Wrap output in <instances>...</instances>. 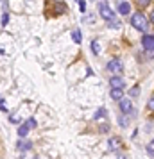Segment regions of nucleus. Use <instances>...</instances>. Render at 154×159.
Instances as JSON below:
<instances>
[{"instance_id": "1", "label": "nucleus", "mask_w": 154, "mask_h": 159, "mask_svg": "<svg viewBox=\"0 0 154 159\" xmlns=\"http://www.w3.org/2000/svg\"><path fill=\"white\" fill-rule=\"evenodd\" d=\"M131 25H133L136 30H140V32H147V29H149V20H147L142 13H135V14H131Z\"/></svg>"}, {"instance_id": "2", "label": "nucleus", "mask_w": 154, "mask_h": 159, "mask_svg": "<svg viewBox=\"0 0 154 159\" xmlns=\"http://www.w3.org/2000/svg\"><path fill=\"white\" fill-rule=\"evenodd\" d=\"M99 14H100L106 21H113V20H115V13L111 11V7H109L106 2H100V4H99Z\"/></svg>"}, {"instance_id": "3", "label": "nucleus", "mask_w": 154, "mask_h": 159, "mask_svg": "<svg viewBox=\"0 0 154 159\" xmlns=\"http://www.w3.org/2000/svg\"><path fill=\"white\" fill-rule=\"evenodd\" d=\"M122 68H124V64H122L120 59H111V61L106 64V70H108L109 73H113V75H120Z\"/></svg>"}, {"instance_id": "4", "label": "nucleus", "mask_w": 154, "mask_h": 159, "mask_svg": "<svg viewBox=\"0 0 154 159\" xmlns=\"http://www.w3.org/2000/svg\"><path fill=\"white\" fill-rule=\"evenodd\" d=\"M142 47L145 48V52L154 50V34H145L142 38Z\"/></svg>"}, {"instance_id": "5", "label": "nucleus", "mask_w": 154, "mask_h": 159, "mask_svg": "<svg viewBox=\"0 0 154 159\" xmlns=\"http://www.w3.org/2000/svg\"><path fill=\"white\" fill-rule=\"evenodd\" d=\"M120 102V113L122 115H133V104H131V100H127V98H122V100H118Z\"/></svg>"}, {"instance_id": "6", "label": "nucleus", "mask_w": 154, "mask_h": 159, "mask_svg": "<svg viewBox=\"0 0 154 159\" xmlns=\"http://www.w3.org/2000/svg\"><path fill=\"white\" fill-rule=\"evenodd\" d=\"M109 86H111V88H117V89H124V88H126V81H124L120 75H113V77L109 79Z\"/></svg>"}, {"instance_id": "7", "label": "nucleus", "mask_w": 154, "mask_h": 159, "mask_svg": "<svg viewBox=\"0 0 154 159\" xmlns=\"http://www.w3.org/2000/svg\"><path fill=\"white\" fill-rule=\"evenodd\" d=\"M108 149L111 150V152H118L120 149H122V141H120V138H109L108 140Z\"/></svg>"}, {"instance_id": "8", "label": "nucleus", "mask_w": 154, "mask_h": 159, "mask_svg": "<svg viewBox=\"0 0 154 159\" xmlns=\"http://www.w3.org/2000/svg\"><path fill=\"white\" fill-rule=\"evenodd\" d=\"M117 7H118V13L122 14V16H127L129 13H131V5H129V2H126V0H118V4H117Z\"/></svg>"}, {"instance_id": "9", "label": "nucleus", "mask_w": 154, "mask_h": 159, "mask_svg": "<svg viewBox=\"0 0 154 159\" xmlns=\"http://www.w3.org/2000/svg\"><path fill=\"white\" fill-rule=\"evenodd\" d=\"M25 138H20V141L16 143V149L20 150V152H27V150H31V147H32V143L31 141H23Z\"/></svg>"}, {"instance_id": "10", "label": "nucleus", "mask_w": 154, "mask_h": 159, "mask_svg": "<svg viewBox=\"0 0 154 159\" xmlns=\"http://www.w3.org/2000/svg\"><path fill=\"white\" fill-rule=\"evenodd\" d=\"M109 97H111L113 100H122V98H124V89L111 88V93H109Z\"/></svg>"}, {"instance_id": "11", "label": "nucleus", "mask_w": 154, "mask_h": 159, "mask_svg": "<svg viewBox=\"0 0 154 159\" xmlns=\"http://www.w3.org/2000/svg\"><path fill=\"white\" fill-rule=\"evenodd\" d=\"M90 48H92V54L93 55H99L100 54V41L99 39H93L92 45H90Z\"/></svg>"}, {"instance_id": "12", "label": "nucleus", "mask_w": 154, "mask_h": 159, "mask_svg": "<svg viewBox=\"0 0 154 159\" xmlns=\"http://www.w3.org/2000/svg\"><path fill=\"white\" fill-rule=\"evenodd\" d=\"M29 131H31V129H29L25 124H20V127H18V136H20V138H27Z\"/></svg>"}, {"instance_id": "13", "label": "nucleus", "mask_w": 154, "mask_h": 159, "mask_svg": "<svg viewBox=\"0 0 154 159\" xmlns=\"http://www.w3.org/2000/svg\"><path fill=\"white\" fill-rule=\"evenodd\" d=\"M72 39H74L75 43H81V41H83V34H81L79 29H74V30H72Z\"/></svg>"}, {"instance_id": "14", "label": "nucleus", "mask_w": 154, "mask_h": 159, "mask_svg": "<svg viewBox=\"0 0 154 159\" xmlns=\"http://www.w3.org/2000/svg\"><path fill=\"white\" fill-rule=\"evenodd\" d=\"M108 115V111L104 109V107H99V111H95V115H93V120H100V118H104Z\"/></svg>"}, {"instance_id": "15", "label": "nucleus", "mask_w": 154, "mask_h": 159, "mask_svg": "<svg viewBox=\"0 0 154 159\" xmlns=\"http://www.w3.org/2000/svg\"><path fill=\"white\" fill-rule=\"evenodd\" d=\"M118 124H120L122 127H127V125H129V115H126V116H120V115H118Z\"/></svg>"}, {"instance_id": "16", "label": "nucleus", "mask_w": 154, "mask_h": 159, "mask_svg": "<svg viewBox=\"0 0 154 159\" xmlns=\"http://www.w3.org/2000/svg\"><path fill=\"white\" fill-rule=\"evenodd\" d=\"M129 95H131V97H135V98H136V97H138V95H140V86H133V88H131V89H129Z\"/></svg>"}, {"instance_id": "17", "label": "nucleus", "mask_w": 154, "mask_h": 159, "mask_svg": "<svg viewBox=\"0 0 154 159\" xmlns=\"http://www.w3.org/2000/svg\"><path fill=\"white\" fill-rule=\"evenodd\" d=\"M25 125H27L29 129H34V127L38 125V122H36V118H27V122H25Z\"/></svg>"}, {"instance_id": "18", "label": "nucleus", "mask_w": 154, "mask_h": 159, "mask_svg": "<svg viewBox=\"0 0 154 159\" xmlns=\"http://www.w3.org/2000/svg\"><path fill=\"white\" fill-rule=\"evenodd\" d=\"M7 23H9V13L4 11V14H2V27H5Z\"/></svg>"}, {"instance_id": "19", "label": "nucleus", "mask_w": 154, "mask_h": 159, "mask_svg": "<svg viewBox=\"0 0 154 159\" xmlns=\"http://www.w3.org/2000/svg\"><path fill=\"white\" fill-rule=\"evenodd\" d=\"M83 21H86V23H93V21H95V16H93V14H88V16L83 18Z\"/></svg>"}, {"instance_id": "20", "label": "nucleus", "mask_w": 154, "mask_h": 159, "mask_svg": "<svg viewBox=\"0 0 154 159\" xmlns=\"http://www.w3.org/2000/svg\"><path fill=\"white\" fill-rule=\"evenodd\" d=\"M147 152H149V156H154V140L147 145Z\"/></svg>"}, {"instance_id": "21", "label": "nucleus", "mask_w": 154, "mask_h": 159, "mask_svg": "<svg viewBox=\"0 0 154 159\" xmlns=\"http://www.w3.org/2000/svg\"><path fill=\"white\" fill-rule=\"evenodd\" d=\"M147 109H151V111H154V95L149 98V102H147Z\"/></svg>"}, {"instance_id": "22", "label": "nucleus", "mask_w": 154, "mask_h": 159, "mask_svg": "<svg viewBox=\"0 0 154 159\" xmlns=\"http://www.w3.org/2000/svg\"><path fill=\"white\" fill-rule=\"evenodd\" d=\"M109 27H113V29H118V27H120V21H118V20L115 18L113 21H109Z\"/></svg>"}, {"instance_id": "23", "label": "nucleus", "mask_w": 154, "mask_h": 159, "mask_svg": "<svg viewBox=\"0 0 154 159\" xmlns=\"http://www.w3.org/2000/svg\"><path fill=\"white\" fill-rule=\"evenodd\" d=\"M99 131H100V132H108V131H109V125H108V122H104V124L100 125V129H99Z\"/></svg>"}, {"instance_id": "24", "label": "nucleus", "mask_w": 154, "mask_h": 159, "mask_svg": "<svg viewBox=\"0 0 154 159\" xmlns=\"http://www.w3.org/2000/svg\"><path fill=\"white\" fill-rule=\"evenodd\" d=\"M0 111L7 113V106H5V100H4V98H0Z\"/></svg>"}, {"instance_id": "25", "label": "nucleus", "mask_w": 154, "mask_h": 159, "mask_svg": "<svg viewBox=\"0 0 154 159\" xmlns=\"http://www.w3.org/2000/svg\"><path fill=\"white\" fill-rule=\"evenodd\" d=\"M136 2H138V5H140V7H147V5L151 4V0H136Z\"/></svg>"}, {"instance_id": "26", "label": "nucleus", "mask_w": 154, "mask_h": 159, "mask_svg": "<svg viewBox=\"0 0 154 159\" xmlns=\"http://www.w3.org/2000/svg\"><path fill=\"white\" fill-rule=\"evenodd\" d=\"M9 120H11L13 124H18V122H20V116H18V115H11V116H9Z\"/></svg>"}, {"instance_id": "27", "label": "nucleus", "mask_w": 154, "mask_h": 159, "mask_svg": "<svg viewBox=\"0 0 154 159\" xmlns=\"http://www.w3.org/2000/svg\"><path fill=\"white\" fill-rule=\"evenodd\" d=\"M79 7H81V13H84L86 11V2L84 0H79Z\"/></svg>"}, {"instance_id": "28", "label": "nucleus", "mask_w": 154, "mask_h": 159, "mask_svg": "<svg viewBox=\"0 0 154 159\" xmlns=\"http://www.w3.org/2000/svg\"><path fill=\"white\" fill-rule=\"evenodd\" d=\"M151 23H153V25H154V11H153V13H151Z\"/></svg>"}, {"instance_id": "29", "label": "nucleus", "mask_w": 154, "mask_h": 159, "mask_svg": "<svg viewBox=\"0 0 154 159\" xmlns=\"http://www.w3.org/2000/svg\"><path fill=\"white\" fill-rule=\"evenodd\" d=\"M2 54H4V50H2V47H0V55H2Z\"/></svg>"}, {"instance_id": "30", "label": "nucleus", "mask_w": 154, "mask_h": 159, "mask_svg": "<svg viewBox=\"0 0 154 159\" xmlns=\"http://www.w3.org/2000/svg\"><path fill=\"white\" fill-rule=\"evenodd\" d=\"M118 159H126V158H118Z\"/></svg>"}]
</instances>
